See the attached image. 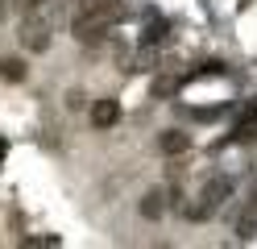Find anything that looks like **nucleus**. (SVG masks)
I'll return each instance as SVG.
<instances>
[{
    "label": "nucleus",
    "mask_w": 257,
    "mask_h": 249,
    "mask_svg": "<svg viewBox=\"0 0 257 249\" xmlns=\"http://www.w3.org/2000/svg\"><path fill=\"white\" fill-rule=\"evenodd\" d=\"M116 121H120V104L116 100H95L91 104V125L95 129H112Z\"/></svg>",
    "instance_id": "20e7f679"
},
{
    "label": "nucleus",
    "mask_w": 257,
    "mask_h": 249,
    "mask_svg": "<svg viewBox=\"0 0 257 249\" xmlns=\"http://www.w3.org/2000/svg\"><path fill=\"white\" fill-rule=\"evenodd\" d=\"M158 149H162L166 158H179V154H187V149H191V137H187L183 129H166L162 137H158Z\"/></svg>",
    "instance_id": "39448f33"
},
{
    "label": "nucleus",
    "mask_w": 257,
    "mask_h": 249,
    "mask_svg": "<svg viewBox=\"0 0 257 249\" xmlns=\"http://www.w3.org/2000/svg\"><path fill=\"white\" fill-rule=\"evenodd\" d=\"M174 88H179V83H174V79H158V96H170Z\"/></svg>",
    "instance_id": "9b49d317"
},
{
    "label": "nucleus",
    "mask_w": 257,
    "mask_h": 249,
    "mask_svg": "<svg viewBox=\"0 0 257 249\" xmlns=\"http://www.w3.org/2000/svg\"><path fill=\"white\" fill-rule=\"evenodd\" d=\"M46 5H50V0H17L21 13H38V9H46Z\"/></svg>",
    "instance_id": "1a4fd4ad"
},
{
    "label": "nucleus",
    "mask_w": 257,
    "mask_h": 249,
    "mask_svg": "<svg viewBox=\"0 0 257 249\" xmlns=\"http://www.w3.org/2000/svg\"><path fill=\"white\" fill-rule=\"evenodd\" d=\"M21 46L29 50V54H42V50H50V21L38 13H25V21H21Z\"/></svg>",
    "instance_id": "f03ea898"
},
{
    "label": "nucleus",
    "mask_w": 257,
    "mask_h": 249,
    "mask_svg": "<svg viewBox=\"0 0 257 249\" xmlns=\"http://www.w3.org/2000/svg\"><path fill=\"white\" fill-rule=\"evenodd\" d=\"M228 195H232V179H228V175L207 179V183H203V191H199V204H191L187 216H191V220H207L216 208H224V199H228Z\"/></svg>",
    "instance_id": "f257e3e1"
},
{
    "label": "nucleus",
    "mask_w": 257,
    "mask_h": 249,
    "mask_svg": "<svg viewBox=\"0 0 257 249\" xmlns=\"http://www.w3.org/2000/svg\"><path fill=\"white\" fill-rule=\"evenodd\" d=\"M195 75H224V62H203Z\"/></svg>",
    "instance_id": "9d476101"
},
{
    "label": "nucleus",
    "mask_w": 257,
    "mask_h": 249,
    "mask_svg": "<svg viewBox=\"0 0 257 249\" xmlns=\"http://www.w3.org/2000/svg\"><path fill=\"white\" fill-rule=\"evenodd\" d=\"M0 79L21 83V79H25V62H17V58H0Z\"/></svg>",
    "instance_id": "6e6552de"
},
{
    "label": "nucleus",
    "mask_w": 257,
    "mask_h": 249,
    "mask_svg": "<svg viewBox=\"0 0 257 249\" xmlns=\"http://www.w3.org/2000/svg\"><path fill=\"white\" fill-rule=\"evenodd\" d=\"M162 199H166L162 191H150L146 199H141V216H150V220H158V216H162V208H166Z\"/></svg>",
    "instance_id": "0eeeda50"
},
{
    "label": "nucleus",
    "mask_w": 257,
    "mask_h": 249,
    "mask_svg": "<svg viewBox=\"0 0 257 249\" xmlns=\"http://www.w3.org/2000/svg\"><path fill=\"white\" fill-rule=\"evenodd\" d=\"M5 13H9V5H5V0H0V21H5Z\"/></svg>",
    "instance_id": "f8f14e48"
},
{
    "label": "nucleus",
    "mask_w": 257,
    "mask_h": 249,
    "mask_svg": "<svg viewBox=\"0 0 257 249\" xmlns=\"http://www.w3.org/2000/svg\"><path fill=\"white\" fill-rule=\"evenodd\" d=\"M0 158H5V141H0Z\"/></svg>",
    "instance_id": "ddd939ff"
},
{
    "label": "nucleus",
    "mask_w": 257,
    "mask_h": 249,
    "mask_svg": "<svg viewBox=\"0 0 257 249\" xmlns=\"http://www.w3.org/2000/svg\"><path fill=\"white\" fill-rule=\"evenodd\" d=\"M108 29H112V21H108V17L75 13V38H79V46H100V42L108 38Z\"/></svg>",
    "instance_id": "7ed1b4c3"
},
{
    "label": "nucleus",
    "mask_w": 257,
    "mask_h": 249,
    "mask_svg": "<svg viewBox=\"0 0 257 249\" xmlns=\"http://www.w3.org/2000/svg\"><path fill=\"white\" fill-rule=\"evenodd\" d=\"M79 13H91V17H108V21H116V17H120V0H79Z\"/></svg>",
    "instance_id": "423d86ee"
}]
</instances>
